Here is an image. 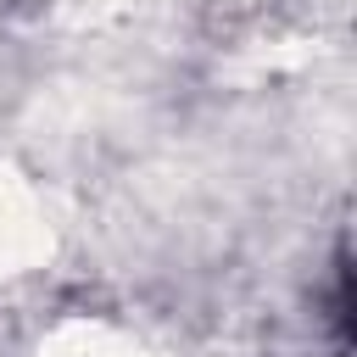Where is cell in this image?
<instances>
[{
  "label": "cell",
  "instance_id": "2",
  "mask_svg": "<svg viewBox=\"0 0 357 357\" xmlns=\"http://www.w3.org/2000/svg\"><path fill=\"white\" fill-rule=\"evenodd\" d=\"M56 357H156V351L112 324H73L56 335Z\"/></svg>",
  "mask_w": 357,
  "mask_h": 357
},
{
  "label": "cell",
  "instance_id": "1",
  "mask_svg": "<svg viewBox=\"0 0 357 357\" xmlns=\"http://www.w3.org/2000/svg\"><path fill=\"white\" fill-rule=\"evenodd\" d=\"M56 245L45 195L28 184V173L0 162V279H28Z\"/></svg>",
  "mask_w": 357,
  "mask_h": 357
}]
</instances>
